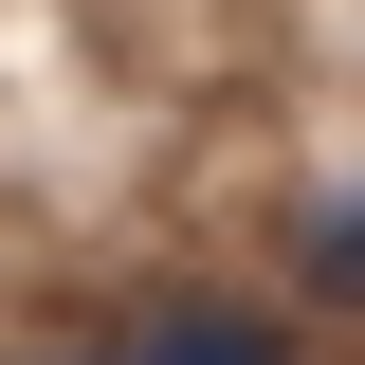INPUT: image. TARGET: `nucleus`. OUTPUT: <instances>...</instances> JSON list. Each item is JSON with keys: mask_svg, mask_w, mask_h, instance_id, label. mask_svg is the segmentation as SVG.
<instances>
[{"mask_svg": "<svg viewBox=\"0 0 365 365\" xmlns=\"http://www.w3.org/2000/svg\"><path fill=\"white\" fill-rule=\"evenodd\" d=\"M110 365H292V329L274 311H146Z\"/></svg>", "mask_w": 365, "mask_h": 365, "instance_id": "nucleus-1", "label": "nucleus"}, {"mask_svg": "<svg viewBox=\"0 0 365 365\" xmlns=\"http://www.w3.org/2000/svg\"><path fill=\"white\" fill-rule=\"evenodd\" d=\"M311 292H329V311H365V201H329V220H311Z\"/></svg>", "mask_w": 365, "mask_h": 365, "instance_id": "nucleus-2", "label": "nucleus"}]
</instances>
